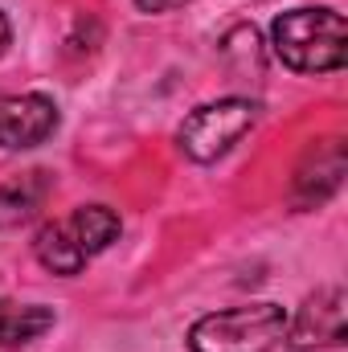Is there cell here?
I'll list each match as a JSON object with an SVG mask.
<instances>
[{"label": "cell", "instance_id": "9c48e42d", "mask_svg": "<svg viewBox=\"0 0 348 352\" xmlns=\"http://www.w3.org/2000/svg\"><path fill=\"white\" fill-rule=\"evenodd\" d=\"M54 328V307L45 303H8L0 299V349H21Z\"/></svg>", "mask_w": 348, "mask_h": 352}, {"label": "cell", "instance_id": "3957f363", "mask_svg": "<svg viewBox=\"0 0 348 352\" xmlns=\"http://www.w3.org/2000/svg\"><path fill=\"white\" fill-rule=\"evenodd\" d=\"M259 119V107L246 98H221V102H205L197 107L184 123H180V152L197 164H209L217 156H226Z\"/></svg>", "mask_w": 348, "mask_h": 352}, {"label": "cell", "instance_id": "6da1fadb", "mask_svg": "<svg viewBox=\"0 0 348 352\" xmlns=\"http://www.w3.org/2000/svg\"><path fill=\"white\" fill-rule=\"evenodd\" d=\"M270 41L299 74H328L348 62V25L336 8H291L274 16Z\"/></svg>", "mask_w": 348, "mask_h": 352}, {"label": "cell", "instance_id": "30bf717a", "mask_svg": "<svg viewBox=\"0 0 348 352\" xmlns=\"http://www.w3.org/2000/svg\"><path fill=\"white\" fill-rule=\"evenodd\" d=\"M33 250H37V263L45 266V270H54V274H78V270L90 263L87 254L78 250V242L70 238L66 221H50V226H41Z\"/></svg>", "mask_w": 348, "mask_h": 352}, {"label": "cell", "instance_id": "ba28073f", "mask_svg": "<svg viewBox=\"0 0 348 352\" xmlns=\"http://www.w3.org/2000/svg\"><path fill=\"white\" fill-rule=\"evenodd\" d=\"M66 230H70V238L78 242V250H83L87 258H94V254H102V250L119 238L123 221H119V213L107 209V205H83V209H74V213L66 217Z\"/></svg>", "mask_w": 348, "mask_h": 352}, {"label": "cell", "instance_id": "8fae6325", "mask_svg": "<svg viewBox=\"0 0 348 352\" xmlns=\"http://www.w3.org/2000/svg\"><path fill=\"white\" fill-rule=\"evenodd\" d=\"M144 12H164V8H176V4H184V0H135Z\"/></svg>", "mask_w": 348, "mask_h": 352}, {"label": "cell", "instance_id": "277c9868", "mask_svg": "<svg viewBox=\"0 0 348 352\" xmlns=\"http://www.w3.org/2000/svg\"><path fill=\"white\" fill-rule=\"evenodd\" d=\"M345 291L340 287H324L316 295L303 299V307L295 311V320H287V340L295 349H332L345 340Z\"/></svg>", "mask_w": 348, "mask_h": 352}, {"label": "cell", "instance_id": "5b68a950", "mask_svg": "<svg viewBox=\"0 0 348 352\" xmlns=\"http://www.w3.org/2000/svg\"><path fill=\"white\" fill-rule=\"evenodd\" d=\"M58 131V107L45 94H8L0 98V148L21 152L37 148Z\"/></svg>", "mask_w": 348, "mask_h": 352}, {"label": "cell", "instance_id": "7a4b0ae2", "mask_svg": "<svg viewBox=\"0 0 348 352\" xmlns=\"http://www.w3.org/2000/svg\"><path fill=\"white\" fill-rule=\"evenodd\" d=\"M287 332V311L279 303H242L201 316L188 328V352H266Z\"/></svg>", "mask_w": 348, "mask_h": 352}, {"label": "cell", "instance_id": "8992f818", "mask_svg": "<svg viewBox=\"0 0 348 352\" xmlns=\"http://www.w3.org/2000/svg\"><path fill=\"white\" fill-rule=\"evenodd\" d=\"M340 176H345V148H340V140L316 144L307 152V160L299 164V173H295V197H299V205L324 201L340 184Z\"/></svg>", "mask_w": 348, "mask_h": 352}, {"label": "cell", "instance_id": "7c38bea8", "mask_svg": "<svg viewBox=\"0 0 348 352\" xmlns=\"http://www.w3.org/2000/svg\"><path fill=\"white\" fill-rule=\"evenodd\" d=\"M8 41H12V29H8V16L0 12V54L8 50Z\"/></svg>", "mask_w": 348, "mask_h": 352}, {"label": "cell", "instance_id": "52a82bcc", "mask_svg": "<svg viewBox=\"0 0 348 352\" xmlns=\"http://www.w3.org/2000/svg\"><path fill=\"white\" fill-rule=\"evenodd\" d=\"M45 197H50V173H41V168L0 184V230H17L29 217H37Z\"/></svg>", "mask_w": 348, "mask_h": 352}]
</instances>
